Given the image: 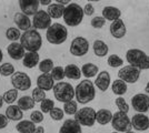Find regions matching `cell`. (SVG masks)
I'll use <instances>...</instances> for the list:
<instances>
[{"instance_id":"46","label":"cell","mask_w":149,"mask_h":133,"mask_svg":"<svg viewBox=\"0 0 149 133\" xmlns=\"http://www.w3.org/2000/svg\"><path fill=\"white\" fill-rule=\"evenodd\" d=\"M84 13L86 16H93V13H95V8H93L91 3H87L86 6L84 7Z\"/></svg>"},{"instance_id":"48","label":"cell","mask_w":149,"mask_h":133,"mask_svg":"<svg viewBox=\"0 0 149 133\" xmlns=\"http://www.w3.org/2000/svg\"><path fill=\"white\" fill-rule=\"evenodd\" d=\"M39 3H40L41 6H48L49 7L52 2H51V0H44V1H39Z\"/></svg>"},{"instance_id":"17","label":"cell","mask_w":149,"mask_h":133,"mask_svg":"<svg viewBox=\"0 0 149 133\" xmlns=\"http://www.w3.org/2000/svg\"><path fill=\"white\" fill-rule=\"evenodd\" d=\"M13 21L16 25L18 27L19 30L22 31H28L30 30V28L32 27V22L30 21V18L28 16L24 14L22 12H16L13 16Z\"/></svg>"},{"instance_id":"4","label":"cell","mask_w":149,"mask_h":133,"mask_svg":"<svg viewBox=\"0 0 149 133\" xmlns=\"http://www.w3.org/2000/svg\"><path fill=\"white\" fill-rule=\"evenodd\" d=\"M126 59L132 65L139 70L149 69V56L140 49H130L126 53Z\"/></svg>"},{"instance_id":"21","label":"cell","mask_w":149,"mask_h":133,"mask_svg":"<svg viewBox=\"0 0 149 133\" xmlns=\"http://www.w3.org/2000/svg\"><path fill=\"white\" fill-rule=\"evenodd\" d=\"M59 133H82L81 125L74 119H68L63 122Z\"/></svg>"},{"instance_id":"54","label":"cell","mask_w":149,"mask_h":133,"mask_svg":"<svg viewBox=\"0 0 149 133\" xmlns=\"http://www.w3.org/2000/svg\"><path fill=\"white\" fill-rule=\"evenodd\" d=\"M112 133H119V132H117V131H115V132H112Z\"/></svg>"},{"instance_id":"25","label":"cell","mask_w":149,"mask_h":133,"mask_svg":"<svg viewBox=\"0 0 149 133\" xmlns=\"http://www.w3.org/2000/svg\"><path fill=\"white\" fill-rule=\"evenodd\" d=\"M112 113L110 110L107 109H100L96 112V122H98L101 125H106L109 122H111Z\"/></svg>"},{"instance_id":"1","label":"cell","mask_w":149,"mask_h":133,"mask_svg":"<svg viewBox=\"0 0 149 133\" xmlns=\"http://www.w3.org/2000/svg\"><path fill=\"white\" fill-rule=\"evenodd\" d=\"M96 96L95 84L90 80H82L74 88V98L77 103L87 104Z\"/></svg>"},{"instance_id":"11","label":"cell","mask_w":149,"mask_h":133,"mask_svg":"<svg viewBox=\"0 0 149 133\" xmlns=\"http://www.w3.org/2000/svg\"><path fill=\"white\" fill-rule=\"evenodd\" d=\"M11 84L18 91H26L31 88V79L25 72H15L11 76Z\"/></svg>"},{"instance_id":"9","label":"cell","mask_w":149,"mask_h":133,"mask_svg":"<svg viewBox=\"0 0 149 133\" xmlns=\"http://www.w3.org/2000/svg\"><path fill=\"white\" fill-rule=\"evenodd\" d=\"M70 53L74 57H82L89 51V42L84 37H76L70 43Z\"/></svg>"},{"instance_id":"12","label":"cell","mask_w":149,"mask_h":133,"mask_svg":"<svg viewBox=\"0 0 149 133\" xmlns=\"http://www.w3.org/2000/svg\"><path fill=\"white\" fill-rule=\"evenodd\" d=\"M51 23V18L48 14L47 11L45 10H39L35 16H33V19H32V27L35 29H40V30H45V29H48Z\"/></svg>"},{"instance_id":"52","label":"cell","mask_w":149,"mask_h":133,"mask_svg":"<svg viewBox=\"0 0 149 133\" xmlns=\"http://www.w3.org/2000/svg\"><path fill=\"white\" fill-rule=\"evenodd\" d=\"M145 90H146L147 93H149V82L147 83V85H146V89H145Z\"/></svg>"},{"instance_id":"18","label":"cell","mask_w":149,"mask_h":133,"mask_svg":"<svg viewBox=\"0 0 149 133\" xmlns=\"http://www.w3.org/2000/svg\"><path fill=\"white\" fill-rule=\"evenodd\" d=\"M110 80H111V78H110L109 72H107V71H101V72L98 73V76L96 78L93 84H95V87H97V88L99 89L100 91L105 92V91H107V90L109 89Z\"/></svg>"},{"instance_id":"27","label":"cell","mask_w":149,"mask_h":133,"mask_svg":"<svg viewBox=\"0 0 149 133\" xmlns=\"http://www.w3.org/2000/svg\"><path fill=\"white\" fill-rule=\"evenodd\" d=\"M93 53L99 58L106 57L108 54V51H109L108 45L102 40H95V42L93 44Z\"/></svg>"},{"instance_id":"37","label":"cell","mask_w":149,"mask_h":133,"mask_svg":"<svg viewBox=\"0 0 149 133\" xmlns=\"http://www.w3.org/2000/svg\"><path fill=\"white\" fill-rule=\"evenodd\" d=\"M107 63L111 68H118V67H121L124 64V60L120 57H118L117 54H111L107 59Z\"/></svg>"},{"instance_id":"49","label":"cell","mask_w":149,"mask_h":133,"mask_svg":"<svg viewBox=\"0 0 149 133\" xmlns=\"http://www.w3.org/2000/svg\"><path fill=\"white\" fill-rule=\"evenodd\" d=\"M33 133H45L44 127H36V130H35V132H33Z\"/></svg>"},{"instance_id":"31","label":"cell","mask_w":149,"mask_h":133,"mask_svg":"<svg viewBox=\"0 0 149 133\" xmlns=\"http://www.w3.org/2000/svg\"><path fill=\"white\" fill-rule=\"evenodd\" d=\"M99 72V68L98 65L93 63H85L81 68V74H84V76L86 78H93L98 74Z\"/></svg>"},{"instance_id":"6","label":"cell","mask_w":149,"mask_h":133,"mask_svg":"<svg viewBox=\"0 0 149 133\" xmlns=\"http://www.w3.org/2000/svg\"><path fill=\"white\" fill-rule=\"evenodd\" d=\"M54 95L57 99V101L66 103L74 98V89L69 82H58L54 85Z\"/></svg>"},{"instance_id":"16","label":"cell","mask_w":149,"mask_h":133,"mask_svg":"<svg viewBox=\"0 0 149 133\" xmlns=\"http://www.w3.org/2000/svg\"><path fill=\"white\" fill-rule=\"evenodd\" d=\"M7 53L13 60H21L25 57L26 50L20 42H11L7 47Z\"/></svg>"},{"instance_id":"29","label":"cell","mask_w":149,"mask_h":133,"mask_svg":"<svg viewBox=\"0 0 149 133\" xmlns=\"http://www.w3.org/2000/svg\"><path fill=\"white\" fill-rule=\"evenodd\" d=\"M65 76L71 80H79L81 78V69L76 64H68L65 68Z\"/></svg>"},{"instance_id":"3","label":"cell","mask_w":149,"mask_h":133,"mask_svg":"<svg viewBox=\"0 0 149 133\" xmlns=\"http://www.w3.org/2000/svg\"><path fill=\"white\" fill-rule=\"evenodd\" d=\"M20 43L28 52H38L42 47V37L37 30H28L21 34Z\"/></svg>"},{"instance_id":"2","label":"cell","mask_w":149,"mask_h":133,"mask_svg":"<svg viewBox=\"0 0 149 133\" xmlns=\"http://www.w3.org/2000/svg\"><path fill=\"white\" fill-rule=\"evenodd\" d=\"M84 8L79 6L78 3L70 2L68 6L65 7L63 11V21L69 27H77L81 23L84 19Z\"/></svg>"},{"instance_id":"51","label":"cell","mask_w":149,"mask_h":133,"mask_svg":"<svg viewBox=\"0 0 149 133\" xmlns=\"http://www.w3.org/2000/svg\"><path fill=\"white\" fill-rule=\"evenodd\" d=\"M2 59H3V53H2V50H1V48H0V63L2 62Z\"/></svg>"},{"instance_id":"45","label":"cell","mask_w":149,"mask_h":133,"mask_svg":"<svg viewBox=\"0 0 149 133\" xmlns=\"http://www.w3.org/2000/svg\"><path fill=\"white\" fill-rule=\"evenodd\" d=\"M30 120L36 124V123H41L44 121V113L41 111H32L30 114Z\"/></svg>"},{"instance_id":"14","label":"cell","mask_w":149,"mask_h":133,"mask_svg":"<svg viewBox=\"0 0 149 133\" xmlns=\"http://www.w3.org/2000/svg\"><path fill=\"white\" fill-rule=\"evenodd\" d=\"M39 1L38 0H20L19 7L21 12L26 16H35L39 11Z\"/></svg>"},{"instance_id":"47","label":"cell","mask_w":149,"mask_h":133,"mask_svg":"<svg viewBox=\"0 0 149 133\" xmlns=\"http://www.w3.org/2000/svg\"><path fill=\"white\" fill-rule=\"evenodd\" d=\"M8 122H9V119L6 116V114L0 113V130H2V129L7 127Z\"/></svg>"},{"instance_id":"26","label":"cell","mask_w":149,"mask_h":133,"mask_svg":"<svg viewBox=\"0 0 149 133\" xmlns=\"http://www.w3.org/2000/svg\"><path fill=\"white\" fill-rule=\"evenodd\" d=\"M16 130L19 133H33L36 130V124L31 120H21L16 125Z\"/></svg>"},{"instance_id":"13","label":"cell","mask_w":149,"mask_h":133,"mask_svg":"<svg viewBox=\"0 0 149 133\" xmlns=\"http://www.w3.org/2000/svg\"><path fill=\"white\" fill-rule=\"evenodd\" d=\"M132 108L139 113H145L149 110V96L143 93H138L131 99Z\"/></svg>"},{"instance_id":"50","label":"cell","mask_w":149,"mask_h":133,"mask_svg":"<svg viewBox=\"0 0 149 133\" xmlns=\"http://www.w3.org/2000/svg\"><path fill=\"white\" fill-rule=\"evenodd\" d=\"M3 98H2V95H0V109L2 108V105H3Z\"/></svg>"},{"instance_id":"20","label":"cell","mask_w":149,"mask_h":133,"mask_svg":"<svg viewBox=\"0 0 149 133\" xmlns=\"http://www.w3.org/2000/svg\"><path fill=\"white\" fill-rule=\"evenodd\" d=\"M110 33L113 38L116 39H121L126 36V32H127V29H126V25H125V22L121 19L116 20L113 21L111 25H110Z\"/></svg>"},{"instance_id":"23","label":"cell","mask_w":149,"mask_h":133,"mask_svg":"<svg viewBox=\"0 0 149 133\" xmlns=\"http://www.w3.org/2000/svg\"><path fill=\"white\" fill-rule=\"evenodd\" d=\"M39 60H40V57L38 52H26L25 57L22 59V64L28 69H32L38 65Z\"/></svg>"},{"instance_id":"44","label":"cell","mask_w":149,"mask_h":133,"mask_svg":"<svg viewBox=\"0 0 149 133\" xmlns=\"http://www.w3.org/2000/svg\"><path fill=\"white\" fill-rule=\"evenodd\" d=\"M105 23H106V19L104 17H100V16H96L91 20V25H93L95 29H101L105 25Z\"/></svg>"},{"instance_id":"43","label":"cell","mask_w":149,"mask_h":133,"mask_svg":"<svg viewBox=\"0 0 149 133\" xmlns=\"http://www.w3.org/2000/svg\"><path fill=\"white\" fill-rule=\"evenodd\" d=\"M116 105H117V108L119 109V111L120 112H125V113H128V111H129V105H128V103L125 101L124 98H117L116 99Z\"/></svg>"},{"instance_id":"22","label":"cell","mask_w":149,"mask_h":133,"mask_svg":"<svg viewBox=\"0 0 149 133\" xmlns=\"http://www.w3.org/2000/svg\"><path fill=\"white\" fill-rule=\"evenodd\" d=\"M120 16H121V11L119 10L117 7H112V6H107L102 9V17L106 20H109V21H116V20L120 19Z\"/></svg>"},{"instance_id":"30","label":"cell","mask_w":149,"mask_h":133,"mask_svg":"<svg viewBox=\"0 0 149 133\" xmlns=\"http://www.w3.org/2000/svg\"><path fill=\"white\" fill-rule=\"evenodd\" d=\"M35 103L36 102L33 101L32 96H30V95H24V96H21V98L18 99V104L17 105L22 111H28V110H31V109L35 108Z\"/></svg>"},{"instance_id":"53","label":"cell","mask_w":149,"mask_h":133,"mask_svg":"<svg viewBox=\"0 0 149 133\" xmlns=\"http://www.w3.org/2000/svg\"><path fill=\"white\" fill-rule=\"evenodd\" d=\"M126 133H135V132H134V131H131V130H130V131H127Z\"/></svg>"},{"instance_id":"34","label":"cell","mask_w":149,"mask_h":133,"mask_svg":"<svg viewBox=\"0 0 149 133\" xmlns=\"http://www.w3.org/2000/svg\"><path fill=\"white\" fill-rule=\"evenodd\" d=\"M2 98H3V101L6 102V103H8V104H13V102L18 100V90L15 88L10 89V90H8V91H6L3 93Z\"/></svg>"},{"instance_id":"40","label":"cell","mask_w":149,"mask_h":133,"mask_svg":"<svg viewBox=\"0 0 149 133\" xmlns=\"http://www.w3.org/2000/svg\"><path fill=\"white\" fill-rule=\"evenodd\" d=\"M46 98L47 96H46V92L44 90H41L39 88H36L32 90V99H33L35 102H40L41 103Z\"/></svg>"},{"instance_id":"15","label":"cell","mask_w":149,"mask_h":133,"mask_svg":"<svg viewBox=\"0 0 149 133\" xmlns=\"http://www.w3.org/2000/svg\"><path fill=\"white\" fill-rule=\"evenodd\" d=\"M131 127L137 131H146L149 129V118L143 113H137L131 119Z\"/></svg>"},{"instance_id":"32","label":"cell","mask_w":149,"mask_h":133,"mask_svg":"<svg viewBox=\"0 0 149 133\" xmlns=\"http://www.w3.org/2000/svg\"><path fill=\"white\" fill-rule=\"evenodd\" d=\"M111 90L112 92L118 96L124 95L127 92V83L124 82L123 80H115L111 84Z\"/></svg>"},{"instance_id":"5","label":"cell","mask_w":149,"mask_h":133,"mask_svg":"<svg viewBox=\"0 0 149 133\" xmlns=\"http://www.w3.org/2000/svg\"><path fill=\"white\" fill-rule=\"evenodd\" d=\"M46 38L48 42L51 44H61L68 38V30L67 27L61 23H52L47 29Z\"/></svg>"},{"instance_id":"7","label":"cell","mask_w":149,"mask_h":133,"mask_svg":"<svg viewBox=\"0 0 149 133\" xmlns=\"http://www.w3.org/2000/svg\"><path fill=\"white\" fill-rule=\"evenodd\" d=\"M96 110L93 108H82L77 111L74 114V120L77 121L80 125L84 127H93L96 122Z\"/></svg>"},{"instance_id":"28","label":"cell","mask_w":149,"mask_h":133,"mask_svg":"<svg viewBox=\"0 0 149 133\" xmlns=\"http://www.w3.org/2000/svg\"><path fill=\"white\" fill-rule=\"evenodd\" d=\"M63 11H65V7L59 5V3H51L48 9H47V12L50 16L51 19H59L63 16Z\"/></svg>"},{"instance_id":"10","label":"cell","mask_w":149,"mask_h":133,"mask_svg":"<svg viewBox=\"0 0 149 133\" xmlns=\"http://www.w3.org/2000/svg\"><path fill=\"white\" fill-rule=\"evenodd\" d=\"M139 76H140V70L132 65H126L119 70L118 72L119 80H123L126 83H136Z\"/></svg>"},{"instance_id":"8","label":"cell","mask_w":149,"mask_h":133,"mask_svg":"<svg viewBox=\"0 0 149 133\" xmlns=\"http://www.w3.org/2000/svg\"><path fill=\"white\" fill-rule=\"evenodd\" d=\"M111 125L117 132H127V131H130V129L132 127L131 121L128 118L127 113L120 112V111L112 114Z\"/></svg>"},{"instance_id":"38","label":"cell","mask_w":149,"mask_h":133,"mask_svg":"<svg viewBox=\"0 0 149 133\" xmlns=\"http://www.w3.org/2000/svg\"><path fill=\"white\" fill-rule=\"evenodd\" d=\"M78 111V104H77V101H71L66 102L63 103V112L67 114H76Z\"/></svg>"},{"instance_id":"41","label":"cell","mask_w":149,"mask_h":133,"mask_svg":"<svg viewBox=\"0 0 149 133\" xmlns=\"http://www.w3.org/2000/svg\"><path fill=\"white\" fill-rule=\"evenodd\" d=\"M51 76L54 78V80H62L63 78H65V68H62V67H55L52 71H51Z\"/></svg>"},{"instance_id":"19","label":"cell","mask_w":149,"mask_h":133,"mask_svg":"<svg viewBox=\"0 0 149 133\" xmlns=\"http://www.w3.org/2000/svg\"><path fill=\"white\" fill-rule=\"evenodd\" d=\"M55 85V80L50 73H42L37 78V88L44 91L52 90Z\"/></svg>"},{"instance_id":"24","label":"cell","mask_w":149,"mask_h":133,"mask_svg":"<svg viewBox=\"0 0 149 133\" xmlns=\"http://www.w3.org/2000/svg\"><path fill=\"white\" fill-rule=\"evenodd\" d=\"M6 116L11 121H21L24 118V111L19 108L18 105L10 104L6 110Z\"/></svg>"},{"instance_id":"39","label":"cell","mask_w":149,"mask_h":133,"mask_svg":"<svg viewBox=\"0 0 149 133\" xmlns=\"http://www.w3.org/2000/svg\"><path fill=\"white\" fill-rule=\"evenodd\" d=\"M55 108V102L51 99L46 98L44 101L40 103V109L42 113H50V111Z\"/></svg>"},{"instance_id":"33","label":"cell","mask_w":149,"mask_h":133,"mask_svg":"<svg viewBox=\"0 0 149 133\" xmlns=\"http://www.w3.org/2000/svg\"><path fill=\"white\" fill-rule=\"evenodd\" d=\"M6 38L11 41V42H17L18 40H20L21 38V32L18 28H15V27H10L8 28L6 31Z\"/></svg>"},{"instance_id":"42","label":"cell","mask_w":149,"mask_h":133,"mask_svg":"<svg viewBox=\"0 0 149 133\" xmlns=\"http://www.w3.org/2000/svg\"><path fill=\"white\" fill-rule=\"evenodd\" d=\"M50 118L52 119V120L55 121H60L63 119V115H65V112H63V110L60 108H55L52 109L51 111H50Z\"/></svg>"},{"instance_id":"35","label":"cell","mask_w":149,"mask_h":133,"mask_svg":"<svg viewBox=\"0 0 149 133\" xmlns=\"http://www.w3.org/2000/svg\"><path fill=\"white\" fill-rule=\"evenodd\" d=\"M54 61L51 59H44L42 61L39 62V70L42 73H50L54 69Z\"/></svg>"},{"instance_id":"36","label":"cell","mask_w":149,"mask_h":133,"mask_svg":"<svg viewBox=\"0 0 149 133\" xmlns=\"http://www.w3.org/2000/svg\"><path fill=\"white\" fill-rule=\"evenodd\" d=\"M15 67L11 63H2L0 65V74L2 76H10L15 74Z\"/></svg>"}]
</instances>
